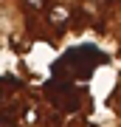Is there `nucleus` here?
I'll return each instance as SVG.
<instances>
[{"label": "nucleus", "mask_w": 121, "mask_h": 127, "mask_svg": "<svg viewBox=\"0 0 121 127\" xmlns=\"http://www.w3.org/2000/svg\"><path fill=\"white\" fill-rule=\"evenodd\" d=\"M23 3H25V9H31L34 14H40L45 9V0H23Z\"/></svg>", "instance_id": "nucleus-1"}]
</instances>
